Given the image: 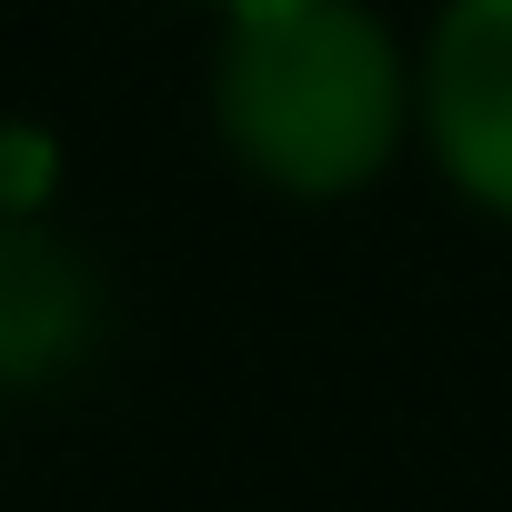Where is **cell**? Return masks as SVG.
<instances>
[{"label": "cell", "mask_w": 512, "mask_h": 512, "mask_svg": "<svg viewBox=\"0 0 512 512\" xmlns=\"http://www.w3.org/2000/svg\"><path fill=\"white\" fill-rule=\"evenodd\" d=\"M211 131L272 201H362L412 141V41L372 0H221Z\"/></svg>", "instance_id": "6da1fadb"}, {"label": "cell", "mask_w": 512, "mask_h": 512, "mask_svg": "<svg viewBox=\"0 0 512 512\" xmlns=\"http://www.w3.org/2000/svg\"><path fill=\"white\" fill-rule=\"evenodd\" d=\"M101 352V272L41 211H0V392H51Z\"/></svg>", "instance_id": "3957f363"}, {"label": "cell", "mask_w": 512, "mask_h": 512, "mask_svg": "<svg viewBox=\"0 0 512 512\" xmlns=\"http://www.w3.org/2000/svg\"><path fill=\"white\" fill-rule=\"evenodd\" d=\"M412 91L432 171L472 211L512 221V0H442L412 41Z\"/></svg>", "instance_id": "7a4b0ae2"}]
</instances>
